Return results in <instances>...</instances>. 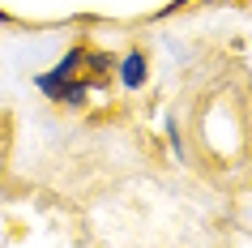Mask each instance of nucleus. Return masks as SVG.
<instances>
[{
    "instance_id": "1",
    "label": "nucleus",
    "mask_w": 252,
    "mask_h": 248,
    "mask_svg": "<svg viewBox=\"0 0 252 248\" xmlns=\"http://www.w3.org/2000/svg\"><path fill=\"white\" fill-rule=\"evenodd\" d=\"M120 77H124V86H141V81H146V56L128 52V56H124V65H120Z\"/></svg>"
}]
</instances>
